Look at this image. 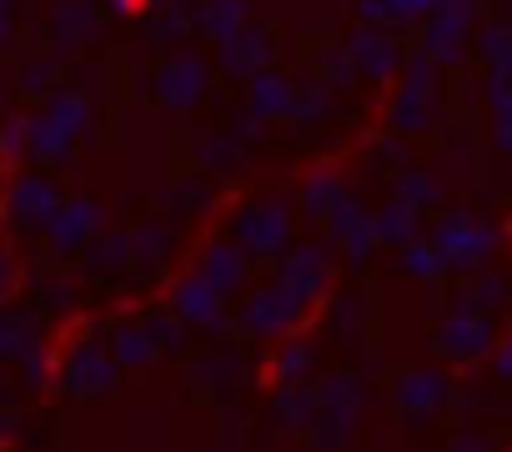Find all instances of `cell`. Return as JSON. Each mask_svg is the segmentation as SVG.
Returning <instances> with one entry per match:
<instances>
[{"instance_id":"cell-1","label":"cell","mask_w":512,"mask_h":452,"mask_svg":"<svg viewBox=\"0 0 512 452\" xmlns=\"http://www.w3.org/2000/svg\"><path fill=\"white\" fill-rule=\"evenodd\" d=\"M56 211V191L46 186V181H21L16 186V216L21 221H41V216H51Z\"/></svg>"}]
</instances>
